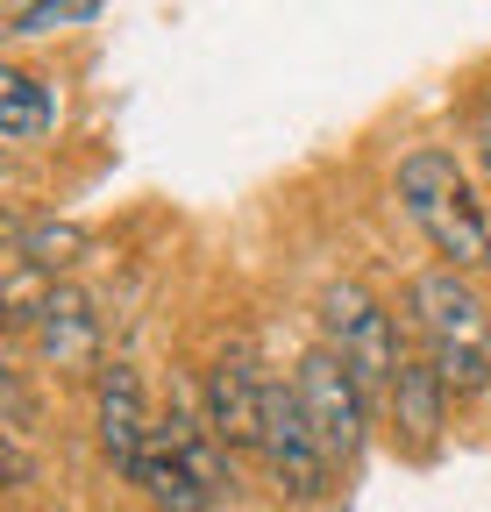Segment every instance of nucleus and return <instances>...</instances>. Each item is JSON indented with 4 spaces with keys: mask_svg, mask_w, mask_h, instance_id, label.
Instances as JSON below:
<instances>
[{
    "mask_svg": "<svg viewBox=\"0 0 491 512\" xmlns=\"http://www.w3.org/2000/svg\"><path fill=\"white\" fill-rule=\"evenodd\" d=\"M392 200L449 271H470V278L491 271V207L477 200V185L449 143H413L392 171Z\"/></svg>",
    "mask_w": 491,
    "mask_h": 512,
    "instance_id": "1",
    "label": "nucleus"
},
{
    "mask_svg": "<svg viewBox=\"0 0 491 512\" xmlns=\"http://www.w3.org/2000/svg\"><path fill=\"white\" fill-rule=\"evenodd\" d=\"M406 328L427 349L435 377L449 384V399H484L491 392V299L477 292L470 271H420L406 285Z\"/></svg>",
    "mask_w": 491,
    "mask_h": 512,
    "instance_id": "2",
    "label": "nucleus"
},
{
    "mask_svg": "<svg viewBox=\"0 0 491 512\" xmlns=\"http://www.w3.org/2000/svg\"><path fill=\"white\" fill-rule=\"evenodd\" d=\"M321 342L356 370V384L385 406L392 377H399V356H406V335H399V313L363 285V278H335L321 292Z\"/></svg>",
    "mask_w": 491,
    "mask_h": 512,
    "instance_id": "3",
    "label": "nucleus"
},
{
    "mask_svg": "<svg viewBox=\"0 0 491 512\" xmlns=\"http://www.w3.org/2000/svg\"><path fill=\"white\" fill-rule=\"evenodd\" d=\"M292 384H299V399H306V420H314V434H321V448L335 456V470H349L363 448H371V427H378V399L356 384V370L328 349V342H314L299 363H292Z\"/></svg>",
    "mask_w": 491,
    "mask_h": 512,
    "instance_id": "4",
    "label": "nucleus"
},
{
    "mask_svg": "<svg viewBox=\"0 0 491 512\" xmlns=\"http://www.w3.org/2000/svg\"><path fill=\"white\" fill-rule=\"evenodd\" d=\"M257 463H264V477H271L285 498H299V505H314V498L335 491V456L321 448V434H314V420H306V399H299L292 377H271Z\"/></svg>",
    "mask_w": 491,
    "mask_h": 512,
    "instance_id": "5",
    "label": "nucleus"
},
{
    "mask_svg": "<svg viewBox=\"0 0 491 512\" xmlns=\"http://www.w3.org/2000/svg\"><path fill=\"white\" fill-rule=\"evenodd\" d=\"M93 441L121 484H136L150 463V441H157V413H150V384L136 363H100L93 370Z\"/></svg>",
    "mask_w": 491,
    "mask_h": 512,
    "instance_id": "6",
    "label": "nucleus"
},
{
    "mask_svg": "<svg viewBox=\"0 0 491 512\" xmlns=\"http://www.w3.org/2000/svg\"><path fill=\"white\" fill-rule=\"evenodd\" d=\"M264 399H271V370H257L250 349H221L200 377V406H207V427L221 434L228 456H257L264 441Z\"/></svg>",
    "mask_w": 491,
    "mask_h": 512,
    "instance_id": "7",
    "label": "nucleus"
},
{
    "mask_svg": "<svg viewBox=\"0 0 491 512\" xmlns=\"http://www.w3.org/2000/svg\"><path fill=\"white\" fill-rule=\"evenodd\" d=\"M100 335H107L100 328V306L79 285L57 278L50 285V306L36 320V335H29V349H36V363L50 377H79V370H100Z\"/></svg>",
    "mask_w": 491,
    "mask_h": 512,
    "instance_id": "8",
    "label": "nucleus"
},
{
    "mask_svg": "<svg viewBox=\"0 0 491 512\" xmlns=\"http://www.w3.org/2000/svg\"><path fill=\"white\" fill-rule=\"evenodd\" d=\"M449 384L435 377V363H427V349L420 342H406V356H399V377H392V392H385V420H392V434L406 441V448H435L442 441V427H449Z\"/></svg>",
    "mask_w": 491,
    "mask_h": 512,
    "instance_id": "9",
    "label": "nucleus"
},
{
    "mask_svg": "<svg viewBox=\"0 0 491 512\" xmlns=\"http://www.w3.org/2000/svg\"><path fill=\"white\" fill-rule=\"evenodd\" d=\"M157 441L171 448L178 463H186L214 498H228L235 491V456L221 448V434L207 427V406H200V392H178L164 413H157Z\"/></svg>",
    "mask_w": 491,
    "mask_h": 512,
    "instance_id": "10",
    "label": "nucleus"
},
{
    "mask_svg": "<svg viewBox=\"0 0 491 512\" xmlns=\"http://www.w3.org/2000/svg\"><path fill=\"white\" fill-rule=\"evenodd\" d=\"M57 128V79L29 72V64H8L0 72V136L15 150H36Z\"/></svg>",
    "mask_w": 491,
    "mask_h": 512,
    "instance_id": "11",
    "label": "nucleus"
},
{
    "mask_svg": "<svg viewBox=\"0 0 491 512\" xmlns=\"http://www.w3.org/2000/svg\"><path fill=\"white\" fill-rule=\"evenodd\" d=\"M136 491L157 505V512H214V491L171 456L164 441H150V463H143V477H136Z\"/></svg>",
    "mask_w": 491,
    "mask_h": 512,
    "instance_id": "12",
    "label": "nucleus"
},
{
    "mask_svg": "<svg viewBox=\"0 0 491 512\" xmlns=\"http://www.w3.org/2000/svg\"><path fill=\"white\" fill-rule=\"evenodd\" d=\"M8 256H22V264H36V271H72L79 256H86V228L79 221H36V228H15V242H8Z\"/></svg>",
    "mask_w": 491,
    "mask_h": 512,
    "instance_id": "13",
    "label": "nucleus"
},
{
    "mask_svg": "<svg viewBox=\"0 0 491 512\" xmlns=\"http://www.w3.org/2000/svg\"><path fill=\"white\" fill-rule=\"evenodd\" d=\"M93 15H100V0H29L22 15H8V36H15V43L65 36V29H86Z\"/></svg>",
    "mask_w": 491,
    "mask_h": 512,
    "instance_id": "14",
    "label": "nucleus"
},
{
    "mask_svg": "<svg viewBox=\"0 0 491 512\" xmlns=\"http://www.w3.org/2000/svg\"><path fill=\"white\" fill-rule=\"evenodd\" d=\"M470 157H477V171L491 178V114H484V121L470 128Z\"/></svg>",
    "mask_w": 491,
    "mask_h": 512,
    "instance_id": "15",
    "label": "nucleus"
}]
</instances>
